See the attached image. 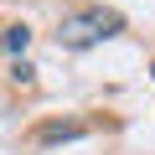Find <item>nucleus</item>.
Wrapping results in <instances>:
<instances>
[{
	"instance_id": "nucleus-1",
	"label": "nucleus",
	"mask_w": 155,
	"mask_h": 155,
	"mask_svg": "<svg viewBox=\"0 0 155 155\" xmlns=\"http://www.w3.org/2000/svg\"><path fill=\"white\" fill-rule=\"evenodd\" d=\"M119 31H124V16H119V11H109V5H88V11L62 16V26H57V47H67V52H88V47H98V41H109V36H119Z\"/></svg>"
},
{
	"instance_id": "nucleus-2",
	"label": "nucleus",
	"mask_w": 155,
	"mask_h": 155,
	"mask_svg": "<svg viewBox=\"0 0 155 155\" xmlns=\"http://www.w3.org/2000/svg\"><path fill=\"white\" fill-rule=\"evenodd\" d=\"M31 47V26H5V52H26Z\"/></svg>"
},
{
	"instance_id": "nucleus-3",
	"label": "nucleus",
	"mask_w": 155,
	"mask_h": 155,
	"mask_svg": "<svg viewBox=\"0 0 155 155\" xmlns=\"http://www.w3.org/2000/svg\"><path fill=\"white\" fill-rule=\"evenodd\" d=\"M78 134H83V124H47V129H41L47 145H52V140H78Z\"/></svg>"
}]
</instances>
